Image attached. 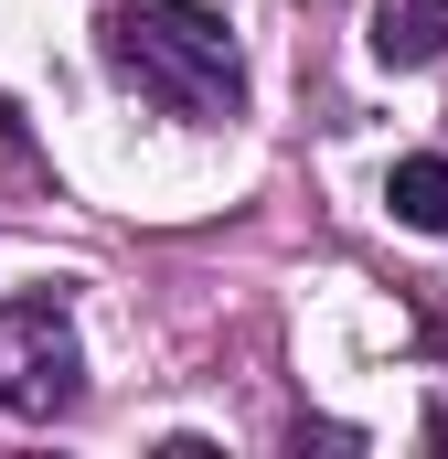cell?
I'll return each mask as SVG.
<instances>
[{
	"label": "cell",
	"instance_id": "6da1fadb",
	"mask_svg": "<svg viewBox=\"0 0 448 459\" xmlns=\"http://www.w3.org/2000/svg\"><path fill=\"white\" fill-rule=\"evenodd\" d=\"M97 43H108V75L128 97H150L160 117L214 128L246 108V54H235L224 11H203V0H108Z\"/></svg>",
	"mask_w": 448,
	"mask_h": 459
},
{
	"label": "cell",
	"instance_id": "7a4b0ae2",
	"mask_svg": "<svg viewBox=\"0 0 448 459\" xmlns=\"http://www.w3.org/2000/svg\"><path fill=\"white\" fill-rule=\"evenodd\" d=\"M86 395V342L54 299H0V406L11 417H75Z\"/></svg>",
	"mask_w": 448,
	"mask_h": 459
},
{
	"label": "cell",
	"instance_id": "3957f363",
	"mask_svg": "<svg viewBox=\"0 0 448 459\" xmlns=\"http://www.w3.org/2000/svg\"><path fill=\"white\" fill-rule=\"evenodd\" d=\"M374 54L384 65H438L448 54V0H374Z\"/></svg>",
	"mask_w": 448,
	"mask_h": 459
},
{
	"label": "cell",
	"instance_id": "277c9868",
	"mask_svg": "<svg viewBox=\"0 0 448 459\" xmlns=\"http://www.w3.org/2000/svg\"><path fill=\"white\" fill-rule=\"evenodd\" d=\"M384 204H395V225H417V235H448V160H438V150H417V160H395V182H384Z\"/></svg>",
	"mask_w": 448,
	"mask_h": 459
},
{
	"label": "cell",
	"instance_id": "5b68a950",
	"mask_svg": "<svg viewBox=\"0 0 448 459\" xmlns=\"http://www.w3.org/2000/svg\"><path fill=\"white\" fill-rule=\"evenodd\" d=\"M43 182H54V171H43V150H32V117L0 97V193H11V204H32Z\"/></svg>",
	"mask_w": 448,
	"mask_h": 459
}]
</instances>
